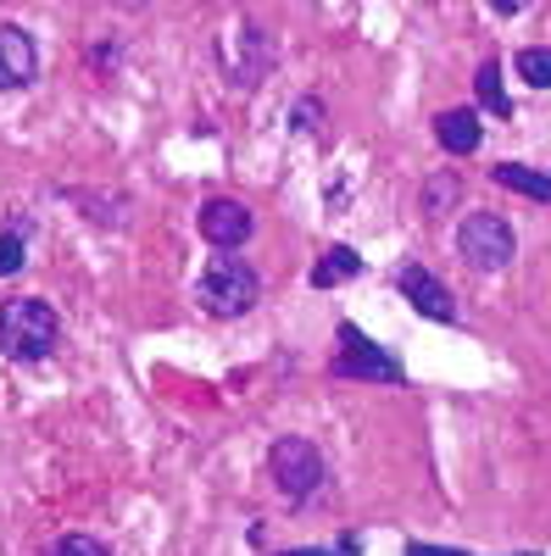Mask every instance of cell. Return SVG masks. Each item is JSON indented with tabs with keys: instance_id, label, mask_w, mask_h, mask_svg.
<instances>
[{
	"instance_id": "2",
	"label": "cell",
	"mask_w": 551,
	"mask_h": 556,
	"mask_svg": "<svg viewBox=\"0 0 551 556\" xmlns=\"http://www.w3.org/2000/svg\"><path fill=\"white\" fill-rule=\"evenodd\" d=\"M196 301L212 317H246L262 301V278L246 256H212L206 273L196 278Z\"/></svg>"
},
{
	"instance_id": "7",
	"label": "cell",
	"mask_w": 551,
	"mask_h": 556,
	"mask_svg": "<svg viewBox=\"0 0 551 556\" xmlns=\"http://www.w3.org/2000/svg\"><path fill=\"white\" fill-rule=\"evenodd\" d=\"M396 290L406 295V306H412V312H424V317H435V323H456V301H451V290L440 285V278H435L429 267L406 262V267L396 273Z\"/></svg>"
},
{
	"instance_id": "6",
	"label": "cell",
	"mask_w": 551,
	"mask_h": 556,
	"mask_svg": "<svg viewBox=\"0 0 551 556\" xmlns=\"http://www.w3.org/2000/svg\"><path fill=\"white\" fill-rule=\"evenodd\" d=\"M329 374L335 379H367V384H401V362L390 351H379L374 340H367L356 323H340V351L329 362Z\"/></svg>"
},
{
	"instance_id": "9",
	"label": "cell",
	"mask_w": 551,
	"mask_h": 556,
	"mask_svg": "<svg viewBox=\"0 0 551 556\" xmlns=\"http://www.w3.org/2000/svg\"><path fill=\"white\" fill-rule=\"evenodd\" d=\"M39 73V51H34V34L17 23H0V89H23Z\"/></svg>"
},
{
	"instance_id": "11",
	"label": "cell",
	"mask_w": 551,
	"mask_h": 556,
	"mask_svg": "<svg viewBox=\"0 0 551 556\" xmlns=\"http://www.w3.org/2000/svg\"><path fill=\"white\" fill-rule=\"evenodd\" d=\"M356 273H362V256L351 245H329L324 256L312 262V290H335V285H346V278H356Z\"/></svg>"
},
{
	"instance_id": "18",
	"label": "cell",
	"mask_w": 551,
	"mask_h": 556,
	"mask_svg": "<svg viewBox=\"0 0 551 556\" xmlns=\"http://www.w3.org/2000/svg\"><path fill=\"white\" fill-rule=\"evenodd\" d=\"M406 556H468V551H451V545H418V540H412V545H406Z\"/></svg>"
},
{
	"instance_id": "10",
	"label": "cell",
	"mask_w": 551,
	"mask_h": 556,
	"mask_svg": "<svg viewBox=\"0 0 551 556\" xmlns=\"http://www.w3.org/2000/svg\"><path fill=\"white\" fill-rule=\"evenodd\" d=\"M435 139H440L451 156H474V151H479V139H485L479 112H474V106H451V112H440V117H435Z\"/></svg>"
},
{
	"instance_id": "16",
	"label": "cell",
	"mask_w": 551,
	"mask_h": 556,
	"mask_svg": "<svg viewBox=\"0 0 551 556\" xmlns=\"http://www.w3.org/2000/svg\"><path fill=\"white\" fill-rule=\"evenodd\" d=\"M23 262H28V251H23V235H0V278H12Z\"/></svg>"
},
{
	"instance_id": "1",
	"label": "cell",
	"mask_w": 551,
	"mask_h": 556,
	"mask_svg": "<svg viewBox=\"0 0 551 556\" xmlns=\"http://www.w3.org/2000/svg\"><path fill=\"white\" fill-rule=\"evenodd\" d=\"M62 340V317L51 301L39 295H23V301H7L0 306V351L12 362H45Z\"/></svg>"
},
{
	"instance_id": "8",
	"label": "cell",
	"mask_w": 551,
	"mask_h": 556,
	"mask_svg": "<svg viewBox=\"0 0 551 556\" xmlns=\"http://www.w3.org/2000/svg\"><path fill=\"white\" fill-rule=\"evenodd\" d=\"M251 228H256V217L246 201H206L201 206V240L217 251H240L251 240Z\"/></svg>"
},
{
	"instance_id": "12",
	"label": "cell",
	"mask_w": 551,
	"mask_h": 556,
	"mask_svg": "<svg viewBox=\"0 0 551 556\" xmlns=\"http://www.w3.org/2000/svg\"><path fill=\"white\" fill-rule=\"evenodd\" d=\"M496 184L501 190H513V195H529V201H551V178L524 167V162H501L496 167Z\"/></svg>"
},
{
	"instance_id": "19",
	"label": "cell",
	"mask_w": 551,
	"mask_h": 556,
	"mask_svg": "<svg viewBox=\"0 0 551 556\" xmlns=\"http://www.w3.org/2000/svg\"><path fill=\"white\" fill-rule=\"evenodd\" d=\"M524 556H535V551H524Z\"/></svg>"
},
{
	"instance_id": "15",
	"label": "cell",
	"mask_w": 551,
	"mask_h": 556,
	"mask_svg": "<svg viewBox=\"0 0 551 556\" xmlns=\"http://www.w3.org/2000/svg\"><path fill=\"white\" fill-rule=\"evenodd\" d=\"M456 195H463V184H456L451 173H440V178H429V184H424V212H429V217H440Z\"/></svg>"
},
{
	"instance_id": "3",
	"label": "cell",
	"mask_w": 551,
	"mask_h": 556,
	"mask_svg": "<svg viewBox=\"0 0 551 556\" xmlns=\"http://www.w3.org/2000/svg\"><path fill=\"white\" fill-rule=\"evenodd\" d=\"M267 473H273V484H279V495L296 501V506L312 501L317 484L329 479V468H324V456H317V445L301 440V434L273 440V451H267Z\"/></svg>"
},
{
	"instance_id": "13",
	"label": "cell",
	"mask_w": 551,
	"mask_h": 556,
	"mask_svg": "<svg viewBox=\"0 0 551 556\" xmlns=\"http://www.w3.org/2000/svg\"><path fill=\"white\" fill-rule=\"evenodd\" d=\"M474 89H479V106L490 117H513V101H508V89H501V62H479Z\"/></svg>"
},
{
	"instance_id": "17",
	"label": "cell",
	"mask_w": 551,
	"mask_h": 556,
	"mask_svg": "<svg viewBox=\"0 0 551 556\" xmlns=\"http://www.w3.org/2000/svg\"><path fill=\"white\" fill-rule=\"evenodd\" d=\"M51 556H112V551L101 540H89V534H67V540H57Z\"/></svg>"
},
{
	"instance_id": "4",
	"label": "cell",
	"mask_w": 551,
	"mask_h": 556,
	"mask_svg": "<svg viewBox=\"0 0 551 556\" xmlns=\"http://www.w3.org/2000/svg\"><path fill=\"white\" fill-rule=\"evenodd\" d=\"M518 240H513V223L496 217V212H468L463 228H456V256H463L474 273H501L513 262Z\"/></svg>"
},
{
	"instance_id": "14",
	"label": "cell",
	"mask_w": 551,
	"mask_h": 556,
	"mask_svg": "<svg viewBox=\"0 0 551 556\" xmlns=\"http://www.w3.org/2000/svg\"><path fill=\"white\" fill-rule=\"evenodd\" d=\"M518 78L535 84V89H551V45H529V51H518Z\"/></svg>"
},
{
	"instance_id": "5",
	"label": "cell",
	"mask_w": 551,
	"mask_h": 556,
	"mask_svg": "<svg viewBox=\"0 0 551 556\" xmlns=\"http://www.w3.org/2000/svg\"><path fill=\"white\" fill-rule=\"evenodd\" d=\"M217 56H223L228 84H256L273 67V39H267L262 23L240 17V23H228V34L217 39Z\"/></svg>"
}]
</instances>
